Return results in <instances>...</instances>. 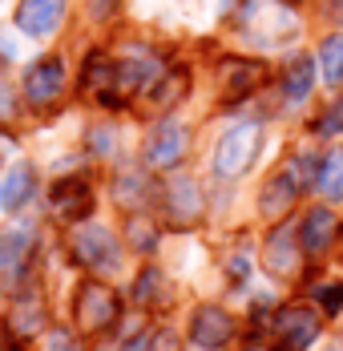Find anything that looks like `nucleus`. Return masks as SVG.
I'll use <instances>...</instances> for the list:
<instances>
[{"mask_svg":"<svg viewBox=\"0 0 343 351\" xmlns=\"http://www.w3.org/2000/svg\"><path fill=\"white\" fill-rule=\"evenodd\" d=\"M69 246H73V258L85 271H93V275H113L121 267V243H117V234L109 226H102V222H81L73 230Z\"/></svg>","mask_w":343,"mask_h":351,"instance_id":"obj_1","label":"nucleus"},{"mask_svg":"<svg viewBox=\"0 0 343 351\" xmlns=\"http://www.w3.org/2000/svg\"><path fill=\"white\" fill-rule=\"evenodd\" d=\"M259 145H263L259 121H239V125H230V130L218 138V149H214V174L218 178H242L255 166Z\"/></svg>","mask_w":343,"mask_h":351,"instance_id":"obj_2","label":"nucleus"},{"mask_svg":"<svg viewBox=\"0 0 343 351\" xmlns=\"http://www.w3.org/2000/svg\"><path fill=\"white\" fill-rule=\"evenodd\" d=\"M121 315V299L109 282H81L77 299H73V319L85 335H102L109 331Z\"/></svg>","mask_w":343,"mask_h":351,"instance_id":"obj_3","label":"nucleus"},{"mask_svg":"<svg viewBox=\"0 0 343 351\" xmlns=\"http://www.w3.org/2000/svg\"><path fill=\"white\" fill-rule=\"evenodd\" d=\"M33 226H8L0 230V295H16L29 279L33 263Z\"/></svg>","mask_w":343,"mask_h":351,"instance_id":"obj_4","label":"nucleus"},{"mask_svg":"<svg viewBox=\"0 0 343 351\" xmlns=\"http://www.w3.org/2000/svg\"><path fill=\"white\" fill-rule=\"evenodd\" d=\"M319 335V311L315 307H283L271 319V339L274 351H307Z\"/></svg>","mask_w":343,"mask_h":351,"instance_id":"obj_5","label":"nucleus"},{"mask_svg":"<svg viewBox=\"0 0 343 351\" xmlns=\"http://www.w3.org/2000/svg\"><path fill=\"white\" fill-rule=\"evenodd\" d=\"M299 190H303V166H299V162L279 166V170L267 178L263 194H259V210L267 214V218H283V214L295 206Z\"/></svg>","mask_w":343,"mask_h":351,"instance_id":"obj_6","label":"nucleus"},{"mask_svg":"<svg viewBox=\"0 0 343 351\" xmlns=\"http://www.w3.org/2000/svg\"><path fill=\"white\" fill-rule=\"evenodd\" d=\"M202 210H206V202H202L198 182H190V178H174L170 186L162 190V214H166L170 226H194V222L202 218Z\"/></svg>","mask_w":343,"mask_h":351,"instance_id":"obj_7","label":"nucleus"},{"mask_svg":"<svg viewBox=\"0 0 343 351\" xmlns=\"http://www.w3.org/2000/svg\"><path fill=\"white\" fill-rule=\"evenodd\" d=\"M186 145H190V138L178 121H158L145 138V162L154 170H174L186 158Z\"/></svg>","mask_w":343,"mask_h":351,"instance_id":"obj_8","label":"nucleus"},{"mask_svg":"<svg viewBox=\"0 0 343 351\" xmlns=\"http://www.w3.org/2000/svg\"><path fill=\"white\" fill-rule=\"evenodd\" d=\"M65 21V0H21L16 4V29L33 40H45L61 29Z\"/></svg>","mask_w":343,"mask_h":351,"instance_id":"obj_9","label":"nucleus"},{"mask_svg":"<svg viewBox=\"0 0 343 351\" xmlns=\"http://www.w3.org/2000/svg\"><path fill=\"white\" fill-rule=\"evenodd\" d=\"M235 335V323L222 307H198L190 319V343L202 351H218L226 348V339Z\"/></svg>","mask_w":343,"mask_h":351,"instance_id":"obj_10","label":"nucleus"},{"mask_svg":"<svg viewBox=\"0 0 343 351\" xmlns=\"http://www.w3.org/2000/svg\"><path fill=\"white\" fill-rule=\"evenodd\" d=\"M49 206H53V214L61 222H81V218H89V210H93V190L81 178H61L53 186V194H49Z\"/></svg>","mask_w":343,"mask_h":351,"instance_id":"obj_11","label":"nucleus"},{"mask_svg":"<svg viewBox=\"0 0 343 351\" xmlns=\"http://www.w3.org/2000/svg\"><path fill=\"white\" fill-rule=\"evenodd\" d=\"M61 89H65V65L57 57L36 61L33 69H29V77H25V97L33 106H53L61 97Z\"/></svg>","mask_w":343,"mask_h":351,"instance_id":"obj_12","label":"nucleus"},{"mask_svg":"<svg viewBox=\"0 0 343 351\" xmlns=\"http://www.w3.org/2000/svg\"><path fill=\"white\" fill-rule=\"evenodd\" d=\"M158 73H162V61L154 53H145V49H134L126 61H117V101L137 93V89H145V85H154Z\"/></svg>","mask_w":343,"mask_h":351,"instance_id":"obj_13","label":"nucleus"},{"mask_svg":"<svg viewBox=\"0 0 343 351\" xmlns=\"http://www.w3.org/2000/svg\"><path fill=\"white\" fill-rule=\"evenodd\" d=\"M263 267L271 275H279V279L299 271V239L291 234V226H274L271 230V239L263 246Z\"/></svg>","mask_w":343,"mask_h":351,"instance_id":"obj_14","label":"nucleus"},{"mask_svg":"<svg viewBox=\"0 0 343 351\" xmlns=\"http://www.w3.org/2000/svg\"><path fill=\"white\" fill-rule=\"evenodd\" d=\"M81 85L85 93H97L102 101H117V61H109L105 53H89L85 61V73H81Z\"/></svg>","mask_w":343,"mask_h":351,"instance_id":"obj_15","label":"nucleus"},{"mask_svg":"<svg viewBox=\"0 0 343 351\" xmlns=\"http://www.w3.org/2000/svg\"><path fill=\"white\" fill-rule=\"evenodd\" d=\"M335 239V214L323 210V206H315V210L303 218V226H299V246H303V254H323L327 246Z\"/></svg>","mask_w":343,"mask_h":351,"instance_id":"obj_16","label":"nucleus"},{"mask_svg":"<svg viewBox=\"0 0 343 351\" xmlns=\"http://www.w3.org/2000/svg\"><path fill=\"white\" fill-rule=\"evenodd\" d=\"M33 186H36V170L33 166H12L8 174L0 178V210H21L29 198H33Z\"/></svg>","mask_w":343,"mask_h":351,"instance_id":"obj_17","label":"nucleus"},{"mask_svg":"<svg viewBox=\"0 0 343 351\" xmlns=\"http://www.w3.org/2000/svg\"><path fill=\"white\" fill-rule=\"evenodd\" d=\"M45 327V299L40 295H21L16 303H12V311H8V331L12 335H21V339H29Z\"/></svg>","mask_w":343,"mask_h":351,"instance_id":"obj_18","label":"nucleus"},{"mask_svg":"<svg viewBox=\"0 0 343 351\" xmlns=\"http://www.w3.org/2000/svg\"><path fill=\"white\" fill-rule=\"evenodd\" d=\"M222 77H226V97L239 101V97H246L250 89L263 85V65H259V61H226Z\"/></svg>","mask_w":343,"mask_h":351,"instance_id":"obj_19","label":"nucleus"},{"mask_svg":"<svg viewBox=\"0 0 343 351\" xmlns=\"http://www.w3.org/2000/svg\"><path fill=\"white\" fill-rule=\"evenodd\" d=\"M186 85H190L186 69L158 73V77H154V85H150V101H154L158 109H170V106H178V101L186 97Z\"/></svg>","mask_w":343,"mask_h":351,"instance_id":"obj_20","label":"nucleus"},{"mask_svg":"<svg viewBox=\"0 0 343 351\" xmlns=\"http://www.w3.org/2000/svg\"><path fill=\"white\" fill-rule=\"evenodd\" d=\"M311 85H315V61L311 57H295L291 61V69H287V81H283V93H287V101H307Z\"/></svg>","mask_w":343,"mask_h":351,"instance_id":"obj_21","label":"nucleus"},{"mask_svg":"<svg viewBox=\"0 0 343 351\" xmlns=\"http://www.w3.org/2000/svg\"><path fill=\"white\" fill-rule=\"evenodd\" d=\"M315 186L323 190V198L331 202H343V154H327L319 174H315Z\"/></svg>","mask_w":343,"mask_h":351,"instance_id":"obj_22","label":"nucleus"},{"mask_svg":"<svg viewBox=\"0 0 343 351\" xmlns=\"http://www.w3.org/2000/svg\"><path fill=\"white\" fill-rule=\"evenodd\" d=\"M319 73L327 85H340L343 81V36H327L319 45Z\"/></svg>","mask_w":343,"mask_h":351,"instance_id":"obj_23","label":"nucleus"},{"mask_svg":"<svg viewBox=\"0 0 343 351\" xmlns=\"http://www.w3.org/2000/svg\"><path fill=\"white\" fill-rule=\"evenodd\" d=\"M145 194H150V190H145V182H141V178L137 174H121L117 178V202H121V206H141V202H145Z\"/></svg>","mask_w":343,"mask_h":351,"instance_id":"obj_24","label":"nucleus"},{"mask_svg":"<svg viewBox=\"0 0 343 351\" xmlns=\"http://www.w3.org/2000/svg\"><path fill=\"white\" fill-rule=\"evenodd\" d=\"M130 246H137V250H150L154 246V226L145 222V218H130Z\"/></svg>","mask_w":343,"mask_h":351,"instance_id":"obj_25","label":"nucleus"},{"mask_svg":"<svg viewBox=\"0 0 343 351\" xmlns=\"http://www.w3.org/2000/svg\"><path fill=\"white\" fill-rule=\"evenodd\" d=\"M158 282H162V275H158V271H154V267H150V271H141V279H137V299H141V303H150V299H154V287H158Z\"/></svg>","mask_w":343,"mask_h":351,"instance_id":"obj_26","label":"nucleus"},{"mask_svg":"<svg viewBox=\"0 0 343 351\" xmlns=\"http://www.w3.org/2000/svg\"><path fill=\"white\" fill-rule=\"evenodd\" d=\"M340 125H343V106H335L327 117H323V121H319V134H335Z\"/></svg>","mask_w":343,"mask_h":351,"instance_id":"obj_27","label":"nucleus"},{"mask_svg":"<svg viewBox=\"0 0 343 351\" xmlns=\"http://www.w3.org/2000/svg\"><path fill=\"white\" fill-rule=\"evenodd\" d=\"M49 351H81V348L69 339L65 331H57V335H53V343H49Z\"/></svg>","mask_w":343,"mask_h":351,"instance_id":"obj_28","label":"nucleus"},{"mask_svg":"<svg viewBox=\"0 0 343 351\" xmlns=\"http://www.w3.org/2000/svg\"><path fill=\"white\" fill-rule=\"evenodd\" d=\"M319 299H323V307H331V311H335V307L343 303V287H335V291H319Z\"/></svg>","mask_w":343,"mask_h":351,"instance_id":"obj_29","label":"nucleus"},{"mask_svg":"<svg viewBox=\"0 0 343 351\" xmlns=\"http://www.w3.org/2000/svg\"><path fill=\"white\" fill-rule=\"evenodd\" d=\"M89 141H93L97 149H109V145H113V134H109V130H102V134L93 130V134H89Z\"/></svg>","mask_w":343,"mask_h":351,"instance_id":"obj_30","label":"nucleus"},{"mask_svg":"<svg viewBox=\"0 0 343 351\" xmlns=\"http://www.w3.org/2000/svg\"><path fill=\"white\" fill-rule=\"evenodd\" d=\"M8 113H12V93L0 85V117H8Z\"/></svg>","mask_w":343,"mask_h":351,"instance_id":"obj_31","label":"nucleus"},{"mask_svg":"<svg viewBox=\"0 0 343 351\" xmlns=\"http://www.w3.org/2000/svg\"><path fill=\"white\" fill-rule=\"evenodd\" d=\"M89 4H93V12H97V16H105V12H109L117 0H89Z\"/></svg>","mask_w":343,"mask_h":351,"instance_id":"obj_32","label":"nucleus"},{"mask_svg":"<svg viewBox=\"0 0 343 351\" xmlns=\"http://www.w3.org/2000/svg\"><path fill=\"white\" fill-rule=\"evenodd\" d=\"M0 351H25V348H21L16 339H8V335H4V339H0Z\"/></svg>","mask_w":343,"mask_h":351,"instance_id":"obj_33","label":"nucleus"},{"mask_svg":"<svg viewBox=\"0 0 343 351\" xmlns=\"http://www.w3.org/2000/svg\"><path fill=\"white\" fill-rule=\"evenodd\" d=\"M130 351H154V348H150V339H137V343H134Z\"/></svg>","mask_w":343,"mask_h":351,"instance_id":"obj_34","label":"nucleus"},{"mask_svg":"<svg viewBox=\"0 0 343 351\" xmlns=\"http://www.w3.org/2000/svg\"><path fill=\"white\" fill-rule=\"evenodd\" d=\"M222 4H226V8H239V0H222Z\"/></svg>","mask_w":343,"mask_h":351,"instance_id":"obj_35","label":"nucleus"},{"mask_svg":"<svg viewBox=\"0 0 343 351\" xmlns=\"http://www.w3.org/2000/svg\"><path fill=\"white\" fill-rule=\"evenodd\" d=\"M331 351H343V348H331Z\"/></svg>","mask_w":343,"mask_h":351,"instance_id":"obj_36","label":"nucleus"}]
</instances>
